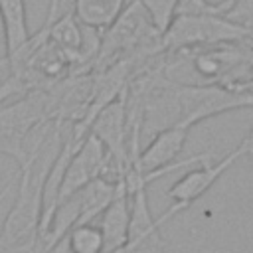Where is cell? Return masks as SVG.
<instances>
[{
	"mask_svg": "<svg viewBox=\"0 0 253 253\" xmlns=\"http://www.w3.org/2000/svg\"><path fill=\"white\" fill-rule=\"evenodd\" d=\"M47 26V40L53 43L69 61L85 59V34L83 26L75 20L73 12H65L57 16L51 22H45Z\"/></svg>",
	"mask_w": 253,
	"mask_h": 253,
	"instance_id": "cell-9",
	"label": "cell"
},
{
	"mask_svg": "<svg viewBox=\"0 0 253 253\" xmlns=\"http://www.w3.org/2000/svg\"><path fill=\"white\" fill-rule=\"evenodd\" d=\"M28 91H30V87L18 75H6L0 81V105H4L8 99H12L16 95H26Z\"/></svg>",
	"mask_w": 253,
	"mask_h": 253,
	"instance_id": "cell-14",
	"label": "cell"
},
{
	"mask_svg": "<svg viewBox=\"0 0 253 253\" xmlns=\"http://www.w3.org/2000/svg\"><path fill=\"white\" fill-rule=\"evenodd\" d=\"M136 2L148 14L152 26L162 34L170 26V22L174 20L180 0H136Z\"/></svg>",
	"mask_w": 253,
	"mask_h": 253,
	"instance_id": "cell-13",
	"label": "cell"
},
{
	"mask_svg": "<svg viewBox=\"0 0 253 253\" xmlns=\"http://www.w3.org/2000/svg\"><path fill=\"white\" fill-rule=\"evenodd\" d=\"M16 182H18V174H14L12 178H8L6 182H4V186L0 188V204L4 202V198L10 194V190H14L16 188Z\"/></svg>",
	"mask_w": 253,
	"mask_h": 253,
	"instance_id": "cell-15",
	"label": "cell"
},
{
	"mask_svg": "<svg viewBox=\"0 0 253 253\" xmlns=\"http://www.w3.org/2000/svg\"><path fill=\"white\" fill-rule=\"evenodd\" d=\"M49 117H53L51 97L40 89L28 91L10 105H0V154L22 164L28 136Z\"/></svg>",
	"mask_w": 253,
	"mask_h": 253,
	"instance_id": "cell-3",
	"label": "cell"
},
{
	"mask_svg": "<svg viewBox=\"0 0 253 253\" xmlns=\"http://www.w3.org/2000/svg\"><path fill=\"white\" fill-rule=\"evenodd\" d=\"M162 105H172L178 111V119L188 126H194L206 119L235 109L253 107L251 91H231L217 83L210 85H170L168 93H162Z\"/></svg>",
	"mask_w": 253,
	"mask_h": 253,
	"instance_id": "cell-2",
	"label": "cell"
},
{
	"mask_svg": "<svg viewBox=\"0 0 253 253\" xmlns=\"http://www.w3.org/2000/svg\"><path fill=\"white\" fill-rule=\"evenodd\" d=\"M125 6L126 0H73L71 12L83 28L103 34L115 24Z\"/></svg>",
	"mask_w": 253,
	"mask_h": 253,
	"instance_id": "cell-11",
	"label": "cell"
},
{
	"mask_svg": "<svg viewBox=\"0 0 253 253\" xmlns=\"http://www.w3.org/2000/svg\"><path fill=\"white\" fill-rule=\"evenodd\" d=\"M126 91L101 107L89 123V132L95 134L109 158L117 164L121 174H126L128 168V113H126Z\"/></svg>",
	"mask_w": 253,
	"mask_h": 253,
	"instance_id": "cell-4",
	"label": "cell"
},
{
	"mask_svg": "<svg viewBox=\"0 0 253 253\" xmlns=\"http://www.w3.org/2000/svg\"><path fill=\"white\" fill-rule=\"evenodd\" d=\"M245 154H249V142H247V138H243L233 150H229L217 162L206 160L202 166L184 172V176L178 178L170 186V190H168V198L174 202L172 206H176L180 211H184L186 208H190L196 200H200Z\"/></svg>",
	"mask_w": 253,
	"mask_h": 253,
	"instance_id": "cell-5",
	"label": "cell"
},
{
	"mask_svg": "<svg viewBox=\"0 0 253 253\" xmlns=\"http://www.w3.org/2000/svg\"><path fill=\"white\" fill-rule=\"evenodd\" d=\"M69 253H105V241L99 225L75 223L63 237Z\"/></svg>",
	"mask_w": 253,
	"mask_h": 253,
	"instance_id": "cell-12",
	"label": "cell"
},
{
	"mask_svg": "<svg viewBox=\"0 0 253 253\" xmlns=\"http://www.w3.org/2000/svg\"><path fill=\"white\" fill-rule=\"evenodd\" d=\"M247 40H253V30L225 14H176L160 36L162 47L172 51Z\"/></svg>",
	"mask_w": 253,
	"mask_h": 253,
	"instance_id": "cell-1",
	"label": "cell"
},
{
	"mask_svg": "<svg viewBox=\"0 0 253 253\" xmlns=\"http://www.w3.org/2000/svg\"><path fill=\"white\" fill-rule=\"evenodd\" d=\"M128 223H130V194L123 178V180H117L115 194L107 204V208L101 211L99 229L103 233L105 253H111L126 243Z\"/></svg>",
	"mask_w": 253,
	"mask_h": 253,
	"instance_id": "cell-8",
	"label": "cell"
},
{
	"mask_svg": "<svg viewBox=\"0 0 253 253\" xmlns=\"http://www.w3.org/2000/svg\"><path fill=\"white\" fill-rule=\"evenodd\" d=\"M0 22L4 34V57L14 55L30 38L26 0H0Z\"/></svg>",
	"mask_w": 253,
	"mask_h": 253,
	"instance_id": "cell-10",
	"label": "cell"
},
{
	"mask_svg": "<svg viewBox=\"0 0 253 253\" xmlns=\"http://www.w3.org/2000/svg\"><path fill=\"white\" fill-rule=\"evenodd\" d=\"M107 160H109V154H107L103 142L95 134L87 132V136L83 138L79 148L73 152V156H71V160L63 172L57 200H55V208L63 200H67L69 196H73L75 192H79L81 188L91 184L95 178H101Z\"/></svg>",
	"mask_w": 253,
	"mask_h": 253,
	"instance_id": "cell-6",
	"label": "cell"
},
{
	"mask_svg": "<svg viewBox=\"0 0 253 253\" xmlns=\"http://www.w3.org/2000/svg\"><path fill=\"white\" fill-rule=\"evenodd\" d=\"M192 126H188L182 121H174L172 125L160 128L148 142V146L138 152L134 158H130L128 168H134L138 172H152L158 168H164L178 160L188 132Z\"/></svg>",
	"mask_w": 253,
	"mask_h": 253,
	"instance_id": "cell-7",
	"label": "cell"
}]
</instances>
